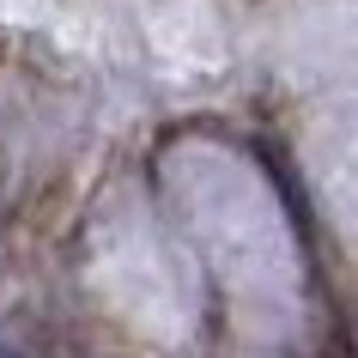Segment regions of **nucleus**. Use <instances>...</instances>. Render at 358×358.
Here are the masks:
<instances>
[{"mask_svg":"<svg viewBox=\"0 0 358 358\" xmlns=\"http://www.w3.org/2000/svg\"><path fill=\"white\" fill-rule=\"evenodd\" d=\"M0 358H6V352H0Z\"/></svg>","mask_w":358,"mask_h":358,"instance_id":"nucleus-1","label":"nucleus"}]
</instances>
